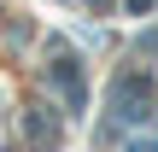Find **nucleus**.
Here are the masks:
<instances>
[{
    "label": "nucleus",
    "mask_w": 158,
    "mask_h": 152,
    "mask_svg": "<svg viewBox=\"0 0 158 152\" xmlns=\"http://www.w3.org/2000/svg\"><path fill=\"white\" fill-rule=\"evenodd\" d=\"M47 76H53V88H64L70 111H82V100H88V94H82V76H76V59H70L64 47H53V70H47Z\"/></svg>",
    "instance_id": "1"
},
{
    "label": "nucleus",
    "mask_w": 158,
    "mask_h": 152,
    "mask_svg": "<svg viewBox=\"0 0 158 152\" xmlns=\"http://www.w3.org/2000/svg\"><path fill=\"white\" fill-rule=\"evenodd\" d=\"M88 6H94V12H100V6H106V0H88Z\"/></svg>",
    "instance_id": "2"
}]
</instances>
